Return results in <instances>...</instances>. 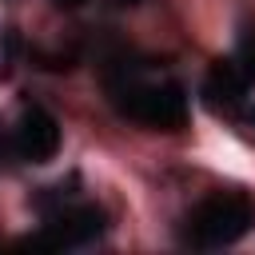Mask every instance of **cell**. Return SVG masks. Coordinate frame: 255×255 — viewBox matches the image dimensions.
<instances>
[{
  "instance_id": "2",
  "label": "cell",
  "mask_w": 255,
  "mask_h": 255,
  "mask_svg": "<svg viewBox=\"0 0 255 255\" xmlns=\"http://www.w3.org/2000/svg\"><path fill=\"white\" fill-rule=\"evenodd\" d=\"M116 108L128 120L159 131H175L187 120V96L179 84H124L116 88Z\"/></svg>"
},
{
  "instance_id": "3",
  "label": "cell",
  "mask_w": 255,
  "mask_h": 255,
  "mask_svg": "<svg viewBox=\"0 0 255 255\" xmlns=\"http://www.w3.org/2000/svg\"><path fill=\"white\" fill-rule=\"evenodd\" d=\"M104 211L100 207H64L60 215H52V223L44 227V235L36 239V247H84L92 239L104 235Z\"/></svg>"
},
{
  "instance_id": "7",
  "label": "cell",
  "mask_w": 255,
  "mask_h": 255,
  "mask_svg": "<svg viewBox=\"0 0 255 255\" xmlns=\"http://www.w3.org/2000/svg\"><path fill=\"white\" fill-rule=\"evenodd\" d=\"M56 4H60V8H80L84 0H56Z\"/></svg>"
},
{
  "instance_id": "6",
  "label": "cell",
  "mask_w": 255,
  "mask_h": 255,
  "mask_svg": "<svg viewBox=\"0 0 255 255\" xmlns=\"http://www.w3.org/2000/svg\"><path fill=\"white\" fill-rule=\"evenodd\" d=\"M235 68L247 84H255V32H247L239 40V52H235Z\"/></svg>"
},
{
  "instance_id": "5",
  "label": "cell",
  "mask_w": 255,
  "mask_h": 255,
  "mask_svg": "<svg viewBox=\"0 0 255 255\" xmlns=\"http://www.w3.org/2000/svg\"><path fill=\"white\" fill-rule=\"evenodd\" d=\"M243 88H247V80L239 76L235 60H223V64H215V68L207 72V80H203V100H207L211 108H223V112H227V108L239 104Z\"/></svg>"
},
{
  "instance_id": "4",
  "label": "cell",
  "mask_w": 255,
  "mask_h": 255,
  "mask_svg": "<svg viewBox=\"0 0 255 255\" xmlns=\"http://www.w3.org/2000/svg\"><path fill=\"white\" fill-rule=\"evenodd\" d=\"M16 151L28 163H48L60 151V124L48 108H28L16 124Z\"/></svg>"
},
{
  "instance_id": "8",
  "label": "cell",
  "mask_w": 255,
  "mask_h": 255,
  "mask_svg": "<svg viewBox=\"0 0 255 255\" xmlns=\"http://www.w3.org/2000/svg\"><path fill=\"white\" fill-rule=\"evenodd\" d=\"M116 4H139V0H116Z\"/></svg>"
},
{
  "instance_id": "1",
  "label": "cell",
  "mask_w": 255,
  "mask_h": 255,
  "mask_svg": "<svg viewBox=\"0 0 255 255\" xmlns=\"http://www.w3.org/2000/svg\"><path fill=\"white\" fill-rule=\"evenodd\" d=\"M255 223V207L235 195V191H223V195H211L203 199L191 219H187V243L195 247H227L235 239H243Z\"/></svg>"
}]
</instances>
